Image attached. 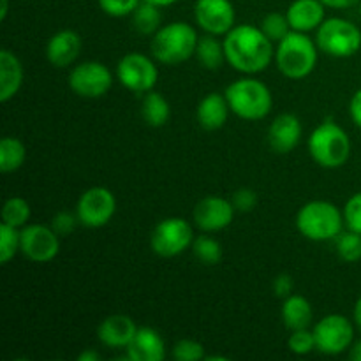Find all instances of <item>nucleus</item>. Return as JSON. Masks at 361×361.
I'll use <instances>...</instances> for the list:
<instances>
[{
  "label": "nucleus",
  "instance_id": "obj_1",
  "mask_svg": "<svg viewBox=\"0 0 361 361\" xmlns=\"http://www.w3.org/2000/svg\"><path fill=\"white\" fill-rule=\"evenodd\" d=\"M261 28L254 25H236L226 34V60L233 69L243 74H257L270 66L275 56L274 46Z\"/></svg>",
  "mask_w": 361,
  "mask_h": 361
},
{
  "label": "nucleus",
  "instance_id": "obj_2",
  "mask_svg": "<svg viewBox=\"0 0 361 361\" xmlns=\"http://www.w3.org/2000/svg\"><path fill=\"white\" fill-rule=\"evenodd\" d=\"M197 41L200 37L192 25L183 23V21H173L155 32L150 42V49L155 60H159L161 63L178 66L196 55Z\"/></svg>",
  "mask_w": 361,
  "mask_h": 361
},
{
  "label": "nucleus",
  "instance_id": "obj_3",
  "mask_svg": "<svg viewBox=\"0 0 361 361\" xmlns=\"http://www.w3.org/2000/svg\"><path fill=\"white\" fill-rule=\"evenodd\" d=\"M279 71L289 80H303L317 63V48L305 32L291 30L275 49Z\"/></svg>",
  "mask_w": 361,
  "mask_h": 361
},
{
  "label": "nucleus",
  "instance_id": "obj_4",
  "mask_svg": "<svg viewBox=\"0 0 361 361\" xmlns=\"http://www.w3.org/2000/svg\"><path fill=\"white\" fill-rule=\"evenodd\" d=\"M344 212L334 203L323 200L309 201L296 215V228L305 238L312 242L335 240L344 228Z\"/></svg>",
  "mask_w": 361,
  "mask_h": 361
},
{
  "label": "nucleus",
  "instance_id": "obj_5",
  "mask_svg": "<svg viewBox=\"0 0 361 361\" xmlns=\"http://www.w3.org/2000/svg\"><path fill=\"white\" fill-rule=\"evenodd\" d=\"M229 109L243 120H263L274 106L271 92L263 81L254 78L236 80L226 88Z\"/></svg>",
  "mask_w": 361,
  "mask_h": 361
},
{
  "label": "nucleus",
  "instance_id": "obj_6",
  "mask_svg": "<svg viewBox=\"0 0 361 361\" xmlns=\"http://www.w3.org/2000/svg\"><path fill=\"white\" fill-rule=\"evenodd\" d=\"M309 152L314 161L323 168H341L351 155V140L341 126L326 120L310 134Z\"/></svg>",
  "mask_w": 361,
  "mask_h": 361
},
{
  "label": "nucleus",
  "instance_id": "obj_7",
  "mask_svg": "<svg viewBox=\"0 0 361 361\" xmlns=\"http://www.w3.org/2000/svg\"><path fill=\"white\" fill-rule=\"evenodd\" d=\"M317 48L335 59H349L361 49V30L344 18H328L317 28Z\"/></svg>",
  "mask_w": 361,
  "mask_h": 361
},
{
  "label": "nucleus",
  "instance_id": "obj_8",
  "mask_svg": "<svg viewBox=\"0 0 361 361\" xmlns=\"http://www.w3.org/2000/svg\"><path fill=\"white\" fill-rule=\"evenodd\" d=\"M192 226L180 217H169L159 222L150 236V247L157 256L175 257L192 247Z\"/></svg>",
  "mask_w": 361,
  "mask_h": 361
},
{
  "label": "nucleus",
  "instance_id": "obj_9",
  "mask_svg": "<svg viewBox=\"0 0 361 361\" xmlns=\"http://www.w3.org/2000/svg\"><path fill=\"white\" fill-rule=\"evenodd\" d=\"M314 338H316V349L323 355H342L349 351L355 342V328L353 323L342 314H330L323 317L314 326Z\"/></svg>",
  "mask_w": 361,
  "mask_h": 361
},
{
  "label": "nucleus",
  "instance_id": "obj_10",
  "mask_svg": "<svg viewBox=\"0 0 361 361\" xmlns=\"http://www.w3.org/2000/svg\"><path fill=\"white\" fill-rule=\"evenodd\" d=\"M116 78L127 90L147 94L154 90L159 80V69L152 59L141 53H127L116 66Z\"/></svg>",
  "mask_w": 361,
  "mask_h": 361
},
{
  "label": "nucleus",
  "instance_id": "obj_11",
  "mask_svg": "<svg viewBox=\"0 0 361 361\" xmlns=\"http://www.w3.org/2000/svg\"><path fill=\"white\" fill-rule=\"evenodd\" d=\"M59 236L51 226H25L20 231V252L32 263H49L60 252Z\"/></svg>",
  "mask_w": 361,
  "mask_h": 361
},
{
  "label": "nucleus",
  "instance_id": "obj_12",
  "mask_svg": "<svg viewBox=\"0 0 361 361\" xmlns=\"http://www.w3.org/2000/svg\"><path fill=\"white\" fill-rule=\"evenodd\" d=\"M69 87L80 97H102L113 87V74L108 66L90 60V62L80 63L71 71Z\"/></svg>",
  "mask_w": 361,
  "mask_h": 361
},
{
  "label": "nucleus",
  "instance_id": "obj_13",
  "mask_svg": "<svg viewBox=\"0 0 361 361\" xmlns=\"http://www.w3.org/2000/svg\"><path fill=\"white\" fill-rule=\"evenodd\" d=\"M116 212L115 194L106 187H90L80 196L76 215L87 228H102L113 219Z\"/></svg>",
  "mask_w": 361,
  "mask_h": 361
},
{
  "label": "nucleus",
  "instance_id": "obj_14",
  "mask_svg": "<svg viewBox=\"0 0 361 361\" xmlns=\"http://www.w3.org/2000/svg\"><path fill=\"white\" fill-rule=\"evenodd\" d=\"M194 18L207 34L226 35L235 27L236 14L231 0H197Z\"/></svg>",
  "mask_w": 361,
  "mask_h": 361
},
{
  "label": "nucleus",
  "instance_id": "obj_15",
  "mask_svg": "<svg viewBox=\"0 0 361 361\" xmlns=\"http://www.w3.org/2000/svg\"><path fill=\"white\" fill-rule=\"evenodd\" d=\"M235 204L233 201L224 200L219 196L203 197L194 207L192 221L201 231L215 233L228 228L235 219Z\"/></svg>",
  "mask_w": 361,
  "mask_h": 361
},
{
  "label": "nucleus",
  "instance_id": "obj_16",
  "mask_svg": "<svg viewBox=\"0 0 361 361\" xmlns=\"http://www.w3.org/2000/svg\"><path fill=\"white\" fill-rule=\"evenodd\" d=\"M302 123L293 113H282L271 122L268 129V141L277 154H289L302 140Z\"/></svg>",
  "mask_w": 361,
  "mask_h": 361
},
{
  "label": "nucleus",
  "instance_id": "obj_17",
  "mask_svg": "<svg viewBox=\"0 0 361 361\" xmlns=\"http://www.w3.org/2000/svg\"><path fill=\"white\" fill-rule=\"evenodd\" d=\"M81 48H83V41H81L80 34L74 30H60L51 35L46 46V59L53 67H63L71 66L74 60L80 56Z\"/></svg>",
  "mask_w": 361,
  "mask_h": 361
},
{
  "label": "nucleus",
  "instance_id": "obj_18",
  "mask_svg": "<svg viewBox=\"0 0 361 361\" xmlns=\"http://www.w3.org/2000/svg\"><path fill=\"white\" fill-rule=\"evenodd\" d=\"M137 326L126 314L108 316L97 328V338L108 348L122 349L133 342Z\"/></svg>",
  "mask_w": 361,
  "mask_h": 361
},
{
  "label": "nucleus",
  "instance_id": "obj_19",
  "mask_svg": "<svg viewBox=\"0 0 361 361\" xmlns=\"http://www.w3.org/2000/svg\"><path fill=\"white\" fill-rule=\"evenodd\" d=\"M130 361H162L166 358V344L154 328H137L133 342L127 345Z\"/></svg>",
  "mask_w": 361,
  "mask_h": 361
},
{
  "label": "nucleus",
  "instance_id": "obj_20",
  "mask_svg": "<svg viewBox=\"0 0 361 361\" xmlns=\"http://www.w3.org/2000/svg\"><path fill=\"white\" fill-rule=\"evenodd\" d=\"M324 4L321 0H295L288 7V16L291 30L310 32L317 30L324 21Z\"/></svg>",
  "mask_w": 361,
  "mask_h": 361
},
{
  "label": "nucleus",
  "instance_id": "obj_21",
  "mask_svg": "<svg viewBox=\"0 0 361 361\" xmlns=\"http://www.w3.org/2000/svg\"><path fill=\"white\" fill-rule=\"evenodd\" d=\"M23 85V66L9 49L0 51V102H7Z\"/></svg>",
  "mask_w": 361,
  "mask_h": 361
},
{
  "label": "nucleus",
  "instance_id": "obj_22",
  "mask_svg": "<svg viewBox=\"0 0 361 361\" xmlns=\"http://www.w3.org/2000/svg\"><path fill=\"white\" fill-rule=\"evenodd\" d=\"M229 104L226 95L222 94H208L207 97L201 99L197 106V122L203 129L217 130L226 123L229 115Z\"/></svg>",
  "mask_w": 361,
  "mask_h": 361
},
{
  "label": "nucleus",
  "instance_id": "obj_23",
  "mask_svg": "<svg viewBox=\"0 0 361 361\" xmlns=\"http://www.w3.org/2000/svg\"><path fill=\"white\" fill-rule=\"evenodd\" d=\"M312 305L309 300L302 295H291L284 298L282 305V321L286 328L291 331L305 330L312 323Z\"/></svg>",
  "mask_w": 361,
  "mask_h": 361
},
{
  "label": "nucleus",
  "instance_id": "obj_24",
  "mask_svg": "<svg viewBox=\"0 0 361 361\" xmlns=\"http://www.w3.org/2000/svg\"><path fill=\"white\" fill-rule=\"evenodd\" d=\"M141 113H143L145 122L150 127H162L168 123L169 116H171V106H169L168 99L159 92H147L143 99V106H141Z\"/></svg>",
  "mask_w": 361,
  "mask_h": 361
},
{
  "label": "nucleus",
  "instance_id": "obj_25",
  "mask_svg": "<svg viewBox=\"0 0 361 361\" xmlns=\"http://www.w3.org/2000/svg\"><path fill=\"white\" fill-rule=\"evenodd\" d=\"M196 55L200 59L201 66L210 71L221 69V66L226 60L224 42L219 41L214 34H207L200 37L196 48Z\"/></svg>",
  "mask_w": 361,
  "mask_h": 361
},
{
  "label": "nucleus",
  "instance_id": "obj_26",
  "mask_svg": "<svg viewBox=\"0 0 361 361\" xmlns=\"http://www.w3.org/2000/svg\"><path fill=\"white\" fill-rule=\"evenodd\" d=\"M25 159H27V148L18 137H2L0 141V171H18L23 166Z\"/></svg>",
  "mask_w": 361,
  "mask_h": 361
},
{
  "label": "nucleus",
  "instance_id": "obj_27",
  "mask_svg": "<svg viewBox=\"0 0 361 361\" xmlns=\"http://www.w3.org/2000/svg\"><path fill=\"white\" fill-rule=\"evenodd\" d=\"M161 7L155 6V4L145 2V0H141V4L133 13V25L140 34L154 35L161 28Z\"/></svg>",
  "mask_w": 361,
  "mask_h": 361
},
{
  "label": "nucleus",
  "instance_id": "obj_28",
  "mask_svg": "<svg viewBox=\"0 0 361 361\" xmlns=\"http://www.w3.org/2000/svg\"><path fill=\"white\" fill-rule=\"evenodd\" d=\"M30 219V204L27 200L20 196H13L4 203L2 207V222L13 228H25Z\"/></svg>",
  "mask_w": 361,
  "mask_h": 361
},
{
  "label": "nucleus",
  "instance_id": "obj_29",
  "mask_svg": "<svg viewBox=\"0 0 361 361\" xmlns=\"http://www.w3.org/2000/svg\"><path fill=\"white\" fill-rule=\"evenodd\" d=\"M192 252L201 263L208 264V267H214V264L221 263L222 259L221 243L208 235H201L197 238H194Z\"/></svg>",
  "mask_w": 361,
  "mask_h": 361
},
{
  "label": "nucleus",
  "instance_id": "obj_30",
  "mask_svg": "<svg viewBox=\"0 0 361 361\" xmlns=\"http://www.w3.org/2000/svg\"><path fill=\"white\" fill-rule=\"evenodd\" d=\"M337 254L345 263H358L361 259V235L356 231H345L337 236Z\"/></svg>",
  "mask_w": 361,
  "mask_h": 361
},
{
  "label": "nucleus",
  "instance_id": "obj_31",
  "mask_svg": "<svg viewBox=\"0 0 361 361\" xmlns=\"http://www.w3.org/2000/svg\"><path fill=\"white\" fill-rule=\"evenodd\" d=\"M20 252V231L9 224L0 226V263L7 264Z\"/></svg>",
  "mask_w": 361,
  "mask_h": 361
},
{
  "label": "nucleus",
  "instance_id": "obj_32",
  "mask_svg": "<svg viewBox=\"0 0 361 361\" xmlns=\"http://www.w3.org/2000/svg\"><path fill=\"white\" fill-rule=\"evenodd\" d=\"M261 30L264 32L270 41H277L281 42L286 35L291 32V25H289L288 16L281 13H270L263 18L261 21Z\"/></svg>",
  "mask_w": 361,
  "mask_h": 361
},
{
  "label": "nucleus",
  "instance_id": "obj_33",
  "mask_svg": "<svg viewBox=\"0 0 361 361\" xmlns=\"http://www.w3.org/2000/svg\"><path fill=\"white\" fill-rule=\"evenodd\" d=\"M173 358L176 361H200L207 358V355H204V348L201 342L183 338L173 345Z\"/></svg>",
  "mask_w": 361,
  "mask_h": 361
},
{
  "label": "nucleus",
  "instance_id": "obj_34",
  "mask_svg": "<svg viewBox=\"0 0 361 361\" xmlns=\"http://www.w3.org/2000/svg\"><path fill=\"white\" fill-rule=\"evenodd\" d=\"M288 348L293 355H298V356H305L309 355V353H312L314 349H316L314 331H309V328L293 331L291 337H289L288 341Z\"/></svg>",
  "mask_w": 361,
  "mask_h": 361
},
{
  "label": "nucleus",
  "instance_id": "obj_35",
  "mask_svg": "<svg viewBox=\"0 0 361 361\" xmlns=\"http://www.w3.org/2000/svg\"><path fill=\"white\" fill-rule=\"evenodd\" d=\"M140 4L141 0H99V7L102 9V13L113 18L129 16Z\"/></svg>",
  "mask_w": 361,
  "mask_h": 361
},
{
  "label": "nucleus",
  "instance_id": "obj_36",
  "mask_svg": "<svg viewBox=\"0 0 361 361\" xmlns=\"http://www.w3.org/2000/svg\"><path fill=\"white\" fill-rule=\"evenodd\" d=\"M344 221L351 231L361 235V192H356L348 200L344 207Z\"/></svg>",
  "mask_w": 361,
  "mask_h": 361
},
{
  "label": "nucleus",
  "instance_id": "obj_37",
  "mask_svg": "<svg viewBox=\"0 0 361 361\" xmlns=\"http://www.w3.org/2000/svg\"><path fill=\"white\" fill-rule=\"evenodd\" d=\"M78 222H80L78 215L69 214V212H59V214L53 217L51 228L55 229L60 236L69 235L71 231H74V228H76Z\"/></svg>",
  "mask_w": 361,
  "mask_h": 361
},
{
  "label": "nucleus",
  "instance_id": "obj_38",
  "mask_svg": "<svg viewBox=\"0 0 361 361\" xmlns=\"http://www.w3.org/2000/svg\"><path fill=\"white\" fill-rule=\"evenodd\" d=\"M233 204L240 212H250L257 203L256 192L252 189H238L233 196Z\"/></svg>",
  "mask_w": 361,
  "mask_h": 361
},
{
  "label": "nucleus",
  "instance_id": "obj_39",
  "mask_svg": "<svg viewBox=\"0 0 361 361\" xmlns=\"http://www.w3.org/2000/svg\"><path fill=\"white\" fill-rule=\"evenodd\" d=\"M293 288H295V282H293L291 275L281 274L275 277L274 281L275 296H279V298H288V296L293 295Z\"/></svg>",
  "mask_w": 361,
  "mask_h": 361
},
{
  "label": "nucleus",
  "instance_id": "obj_40",
  "mask_svg": "<svg viewBox=\"0 0 361 361\" xmlns=\"http://www.w3.org/2000/svg\"><path fill=\"white\" fill-rule=\"evenodd\" d=\"M349 115H351L355 126L361 129V88L356 90L355 95L351 97V102H349Z\"/></svg>",
  "mask_w": 361,
  "mask_h": 361
},
{
  "label": "nucleus",
  "instance_id": "obj_41",
  "mask_svg": "<svg viewBox=\"0 0 361 361\" xmlns=\"http://www.w3.org/2000/svg\"><path fill=\"white\" fill-rule=\"evenodd\" d=\"M326 7H331V9H349V7L356 6L361 0H321Z\"/></svg>",
  "mask_w": 361,
  "mask_h": 361
},
{
  "label": "nucleus",
  "instance_id": "obj_42",
  "mask_svg": "<svg viewBox=\"0 0 361 361\" xmlns=\"http://www.w3.org/2000/svg\"><path fill=\"white\" fill-rule=\"evenodd\" d=\"M349 360L361 361V341L353 342V345L349 348Z\"/></svg>",
  "mask_w": 361,
  "mask_h": 361
},
{
  "label": "nucleus",
  "instance_id": "obj_43",
  "mask_svg": "<svg viewBox=\"0 0 361 361\" xmlns=\"http://www.w3.org/2000/svg\"><path fill=\"white\" fill-rule=\"evenodd\" d=\"M101 360V355L97 351H83L80 356H78V361H99Z\"/></svg>",
  "mask_w": 361,
  "mask_h": 361
},
{
  "label": "nucleus",
  "instance_id": "obj_44",
  "mask_svg": "<svg viewBox=\"0 0 361 361\" xmlns=\"http://www.w3.org/2000/svg\"><path fill=\"white\" fill-rule=\"evenodd\" d=\"M353 316H355V324L358 326V330L361 331V296L358 300H356L355 312H353Z\"/></svg>",
  "mask_w": 361,
  "mask_h": 361
},
{
  "label": "nucleus",
  "instance_id": "obj_45",
  "mask_svg": "<svg viewBox=\"0 0 361 361\" xmlns=\"http://www.w3.org/2000/svg\"><path fill=\"white\" fill-rule=\"evenodd\" d=\"M7 11H9V0H0V20H6Z\"/></svg>",
  "mask_w": 361,
  "mask_h": 361
},
{
  "label": "nucleus",
  "instance_id": "obj_46",
  "mask_svg": "<svg viewBox=\"0 0 361 361\" xmlns=\"http://www.w3.org/2000/svg\"><path fill=\"white\" fill-rule=\"evenodd\" d=\"M145 2L155 4V6L159 7H168V6H173L175 2H178V0H145Z\"/></svg>",
  "mask_w": 361,
  "mask_h": 361
},
{
  "label": "nucleus",
  "instance_id": "obj_47",
  "mask_svg": "<svg viewBox=\"0 0 361 361\" xmlns=\"http://www.w3.org/2000/svg\"><path fill=\"white\" fill-rule=\"evenodd\" d=\"M360 13H361V2H360Z\"/></svg>",
  "mask_w": 361,
  "mask_h": 361
}]
</instances>
